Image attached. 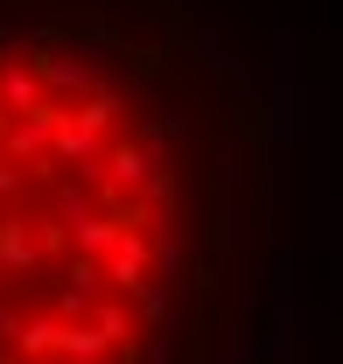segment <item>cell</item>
Here are the masks:
<instances>
[{"instance_id": "obj_1", "label": "cell", "mask_w": 343, "mask_h": 364, "mask_svg": "<svg viewBox=\"0 0 343 364\" xmlns=\"http://www.w3.org/2000/svg\"><path fill=\"white\" fill-rule=\"evenodd\" d=\"M49 91L0 112V364H140L169 294H127L112 259L175 231L169 127H140L91 49L43 43Z\"/></svg>"}]
</instances>
